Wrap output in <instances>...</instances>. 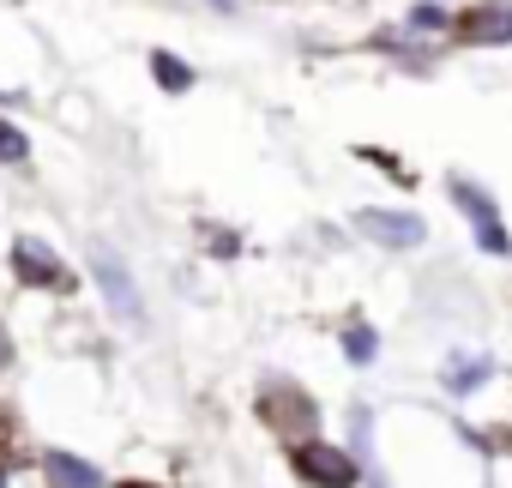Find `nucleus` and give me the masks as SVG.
<instances>
[{
  "mask_svg": "<svg viewBox=\"0 0 512 488\" xmlns=\"http://www.w3.org/2000/svg\"><path fill=\"white\" fill-rule=\"evenodd\" d=\"M13 272H19V284H31V290H49V296H67V290H79L73 284V272L43 248L37 235H25L19 248H13Z\"/></svg>",
  "mask_w": 512,
  "mask_h": 488,
  "instance_id": "nucleus-2",
  "label": "nucleus"
},
{
  "mask_svg": "<svg viewBox=\"0 0 512 488\" xmlns=\"http://www.w3.org/2000/svg\"><path fill=\"white\" fill-rule=\"evenodd\" d=\"M452 199L464 205V217H470V229H476V241H482L488 254H512V235H506V223H500V211H494L488 193H476L470 181H452Z\"/></svg>",
  "mask_w": 512,
  "mask_h": 488,
  "instance_id": "nucleus-3",
  "label": "nucleus"
},
{
  "mask_svg": "<svg viewBox=\"0 0 512 488\" xmlns=\"http://www.w3.org/2000/svg\"><path fill=\"white\" fill-rule=\"evenodd\" d=\"M121 488H157V482H121Z\"/></svg>",
  "mask_w": 512,
  "mask_h": 488,
  "instance_id": "nucleus-14",
  "label": "nucleus"
},
{
  "mask_svg": "<svg viewBox=\"0 0 512 488\" xmlns=\"http://www.w3.org/2000/svg\"><path fill=\"white\" fill-rule=\"evenodd\" d=\"M7 470H13V416L0 410V488H7Z\"/></svg>",
  "mask_w": 512,
  "mask_h": 488,
  "instance_id": "nucleus-11",
  "label": "nucleus"
},
{
  "mask_svg": "<svg viewBox=\"0 0 512 488\" xmlns=\"http://www.w3.org/2000/svg\"><path fill=\"white\" fill-rule=\"evenodd\" d=\"M356 229L368 235V241H380V248H416V241L428 235V223L416 217V211H356Z\"/></svg>",
  "mask_w": 512,
  "mask_h": 488,
  "instance_id": "nucleus-4",
  "label": "nucleus"
},
{
  "mask_svg": "<svg viewBox=\"0 0 512 488\" xmlns=\"http://www.w3.org/2000/svg\"><path fill=\"white\" fill-rule=\"evenodd\" d=\"M49 470H55V482H61V488H97V470H91L85 458H67V452H49Z\"/></svg>",
  "mask_w": 512,
  "mask_h": 488,
  "instance_id": "nucleus-8",
  "label": "nucleus"
},
{
  "mask_svg": "<svg viewBox=\"0 0 512 488\" xmlns=\"http://www.w3.org/2000/svg\"><path fill=\"white\" fill-rule=\"evenodd\" d=\"M464 43H512V7H476L464 13Z\"/></svg>",
  "mask_w": 512,
  "mask_h": 488,
  "instance_id": "nucleus-6",
  "label": "nucleus"
},
{
  "mask_svg": "<svg viewBox=\"0 0 512 488\" xmlns=\"http://www.w3.org/2000/svg\"><path fill=\"white\" fill-rule=\"evenodd\" d=\"M211 7H223V13H229V0H211Z\"/></svg>",
  "mask_w": 512,
  "mask_h": 488,
  "instance_id": "nucleus-15",
  "label": "nucleus"
},
{
  "mask_svg": "<svg viewBox=\"0 0 512 488\" xmlns=\"http://www.w3.org/2000/svg\"><path fill=\"white\" fill-rule=\"evenodd\" d=\"M151 73H157V85H163V91H175V97H181V91H193V67H187V61H175V55H163V49L151 55Z\"/></svg>",
  "mask_w": 512,
  "mask_h": 488,
  "instance_id": "nucleus-7",
  "label": "nucleus"
},
{
  "mask_svg": "<svg viewBox=\"0 0 512 488\" xmlns=\"http://www.w3.org/2000/svg\"><path fill=\"white\" fill-rule=\"evenodd\" d=\"M25 151H31L25 133H19L13 121H0V163H25Z\"/></svg>",
  "mask_w": 512,
  "mask_h": 488,
  "instance_id": "nucleus-10",
  "label": "nucleus"
},
{
  "mask_svg": "<svg viewBox=\"0 0 512 488\" xmlns=\"http://www.w3.org/2000/svg\"><path fill=\"white\" fill-rule=\"evenodd\" d=\"M410 25H422V31H446V13L422 0V7H410Z\"/></svg>",
  "mask_w": 512,
  "mask_h": 488,
  "instance_id": "nucleus-13",
  "label": "nucleus"
},
{
  "mask_svg": "<svg viewBox=\"0 0 512 488\" xmlns=\"http://www.w3.org/2000/svg\"><path fill=\"white\" fill-rule=\"evenodd\" d=\"M344 350H350L356 362H368V356H374V332H368V326H350V338H344Z\"/></svg>",
  "mask_w": 512,
  "mask_h": 488,
  "instance_id": "nucleus-12",
  "label": "nucleus"
},
{
  "mask_svg": "<svg viewBox=\"0 0 512 488\" xmlns=\"http://www.w3.org/2000/svg\"><path fill=\"white\" fill-rule=\"evenodd\" d=\"M482 380H488V362H476V356H470V362H452V368H446V392H458V398H464V392H476Z\"/></svg>",
  "mask_w": 512,
  "mask_h": 488,
  "instance_id": "nucleus-9",
  "label": "nucleus"
},
{
  "mask_svg": "<svg viewBox=\"0 0 512 488\" xmlns=\"http://www.w3.org/2000/svg\"><path fill=\"white\" fill-rule=\"evenodd\" d=\"M91 266H97V284H103V296H109V308L121 314V320H145V308H139V290H133V272L109 254V248H91Z\"/></svg>",
  "mask_w": 512,
  "mask_h": 488,
  "instance_id": "nucleus-5",
  "label": "nucleus"
},
{
  "mask_svg": "<svg viewBox=\"0 0 512 488\" xmlns=\"http://www.w3.org/2000/svg\"><path fill=\"white\" fill-rule=\"evenodd\" d=\"M290 464H296V476L314 482V488H356L350 452H338V446H326V440H302V446L290 452Z\"/></svg>",
  "mask_w": 512,
  "mask_h": 488,
  "instance_id": "nucleus-1",
  "label": "nucleus"
}]
</instances>
